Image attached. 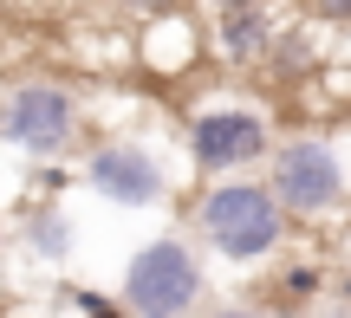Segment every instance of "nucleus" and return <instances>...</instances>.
Wrapping results in <instances>:
<instances>
[{
	"label": "nucleus",
	"mask_w": 351,
	"mask_h": 318,
	"mask_svg": "<svg viewBox=\"0 0 351 318\" xmlns=\"http://www.w3.org/2000/svg\"><path fill=\"white\" fill-rule=\"evenodd\" d=\"M319 318H351V306H326V312H319Z\"/></svg>",
	"instance_id": "17"
},
{
	"label": "nucleus",
	"mask_w": 351,
	"mask_h": 318,
	"mask_svg": "<svg viewBox=\"0 0 351 318\" xmlns=\"http://www.w3.org/2000/svg\"><path fill=\"white\" fill-rule=\"evenodd\" d=\"M72 182H78V169H65V163H39V182H33V189L52 202V195H65Z\"/></svg>",
	"instance_id": "12"
},
{
	"label": "nucleus",
	"mask_w": 351,
	"mask_h": 318,
	"mask_svg": "<svg viewBox=\"0 0 351 318\" xmlns=\"http://www.w3.org/2000/svg\"><path fill=\"white\" fill-rule=\"evenodd\" d=\"M274 150H280L274 111L254 98H215V104H195L182 117V156L208 182L241 176V169H267Z\"/></svg>",
	"instance_id": "4"
},
{
	"label": "nucleus",
	"mask_w": 351,
	"mask_h": 318,
	"mask_svg": "<svg viewBox=\"0 0 351 318\" xmlns=\"http://www.w3.org/2000/svg\"><path fill=\"white\" fill-rule=\"evenodd\" d=\"M332 306H351V267L332 273Z\"/></svg>",
	"instance_id": "15"
},
{
	"label": "nucleus",
	"mask_w": 351,
	"mask_h": 318,
	"mask_svg": "<svg viewBox=\"0 0 351 318\" xmlns=\"http://www.w3.org/2000/svg\"><path fill=\"white\" fill-rule=\"evenodd\" d=\"M0 241H7V228H0Z\"/></svg>",
	"instance_id": "20"
},
{
	"label": "nucleus",
	"mask_w": 351,
	"mask_h": 318,
	"mask_svg": "<svg viewBox=\"0 0 351 318\" xmlns=\"http://www.w3.org/2000/svg\"><path fill=\"white\" fill-rule=\"evenodd\" d=\"M313 299H332V273L319 260H287L280 280H274V306L280 312H306Z\"/></svg>",
	"instance_id": "9"
},
{
	"label": "nucleus",
	"mask_w": 351,
	"mask_h": 318,
	"mask_svg": "<svg viewBox=\"0 0 351 318\" xmlns=\"http://www.w3.org/2000/svg\"><path fill=\"white\" fill-rule=\"evenodd\" d=\"M20 247L39 260V267H65V260H72V247H78V234H72V221H65V208L39 202L33 215L20 221Z\"/></svg>",
	"instance_id": "8"
},
{
	"label": "nucleus",
	"mask_w": 351,
	"mask_h": 318,
	"mask_svg": "<svg viewBox=\"0 0 351 318\" xmlns=\"http://www.w3.org/2000/svg\"><path fill=\"white\" fill-rule=\"evenodd\" d=\"M189 228H195V247L228 267H274L293 247V215L280 208V195L267 189V176H221L202 182L189 195Z\"/></svg>",
	"instance_id": "1"
},
{
	"label": "nucleus",
	"mask_w": 351,
	"mask_h": 318,
	"mask_svg": "<svg viewBox=\"0 0 351 318\" xmlns=\"http://www.w3.org/2000/svg\"><path fill=\"white\" fill-rule=\"evenodd\" d=\"M130 318H156V312H130Z\"/></svg>",
	"instance_id": "19"
},
{
	"label": "nucleus",
	"mask_w": 351,
	"mask_h": 318,
	"mask_svg": "<svg viewBox=\"0 0 351 318\" xmlns=\"http://www.w3.org/2000/svg\"><path fill=\"white\" fill-rule=\"evenodd\" d=\"M195 318H274L267 306H241V299H228V306H202Z\"/></svg>",
	"instance_id": "14"
},
{
	"label": "nucleus",
	"mask_w": 351,
	"mask_h": 318,
	"mask_svg": "<svg viewBox=\"0 0 351 318\" xmlns=\"http://www.w3.org/2000/svg\"><path fill=\"white\" fill-rule=\"evenodd\" d=\"M65 7H98V0H65Z\"/></svg>",
	"instance_id": "18"
},
{
	"label": "nucleus",
	"mask_w": 351,
	"mask_h": 318,
	"mask_svg": "<svg viewBox=\"0 0 351 318\" xmlns=\"http://www.w3.org/2000/svg\"><path fill=\"white\" fill-rule=\"evenodd\" d=\"M228 7H261V0H208V13H228Z\"/></svg>",
	"instance_id": "16"
},
{
	"label": "nucleus",
	"mask_w": 351,
	"mask_h": 318,
	"mask_svg": "<svg viewBox=\"0 0 351 318\" xmlns=\"http://www.w3.org/2000/svg\"><path fill=\"white\" fill-rule=\"evenodd\" d=\"M267 189L293 215V228H319V221L351 215V117L332 130H293L280 150L267 156Z\"/></svg>",
	"instance_id": "2"
},
{
	"label": "nucleus",
	"mask_w": 351,
	"mask_h": 318,
	"mask_svg": "<svg viewBox=\"0 0 351 318\" xmlns=\"http://www.w3.org/2000/svg\"><path fill=\"white\" fill-rule=\"evenodd\" d=\"M111 7H117V13H130V20H143V26H150V20H163V13H176V7H182V0H111Z\"/></svg>",
	"instance_id": "13"
},
{
	"label": "nucleus",
	"mask_w": 351,
	"mask_h": 318,
	"mask_svg": "<svg viewBox=\"0 0 351 318\" xmlns=\"http://www.w3.org/2000/svg\"><path fill=\"white\" fill-rule=\"evenodd\" d=\"M0 143L20 150L26 163H65L85 143V91L52 72L13 78L0 91Z\"/></svg>",
	"instance_id": "3"
},
{
	"label": "nucleus",
	"mask_w": 351,
	"mask_h": 318,
	"mask_svg": "<svg viewBox=\"0 0 351 318\" xmlns=\"http://www.w3.org/2000/svg\"><path fill=\"white\" fill-rule=\"evenodd\" d=\"M287 20L274 13V0L261 7H228V13H208V52L228 65V72H267Z\"/></svg>",
	"instance_id": "7"
},
{
	"label": "nucleus",
	"mask_w": 351,
	"mask_h": 318,
	"mask_svg": "<svg viewBox=\"0 0 351 318\" xmlns=\"http://www.w3.org/2000/svg\"><path fill=\"white\" fill-rule=\"evenodd\" d=\"M306 26H326V33H351V0H306Z\"/></svg>",
	"instance_id": "11"
},
{
	"label": "nucleus",
	"mask_w": 351,
	"mask_h": 318,
	"mask_svg": "<svg viewBox=\"0 0 351 318\" xmlns=\"http://www.w3.org/2000/svg\"><path fill=\"white\" fill-rule=\"evenodd\" d=\"M78 189H91L98 202H111V208H169L176 202L169 163L143 137L85 143V156H78Z\"/></svg>",
	"instance_id": "6"
},
{
	"label": "nucleus",
	"mask_w": 351,
	"mask_h": 318,
	"mask_svg": "<svg viewBox=\"0 0 351 318\" xmlns=\"http://www.w3.org/2000/svg\"><path fill=\"white\" fill-rule=\"evenodd\" d=\"M117 299L130 312H156V318H195L208 306V260L189 234H156L124 260Z\"/></svg>",
	"instance_id": "5"
},
{
	"label": "nucleus",
	"mask_w": 351,
	"mask_h": 318,
	"mask_svg": "<svg viewBox=\"0 0 351 318\" xmlns=\"http://www.w3.org/2000/svg\"><path fill=\"white\" fill-rule=\"evenodd\" d=\"M65 299L78 306V318H130L124 299H104V293H91V286H65Z\"/></svg>",
	"instance_id": "10"
}]
</instances>
